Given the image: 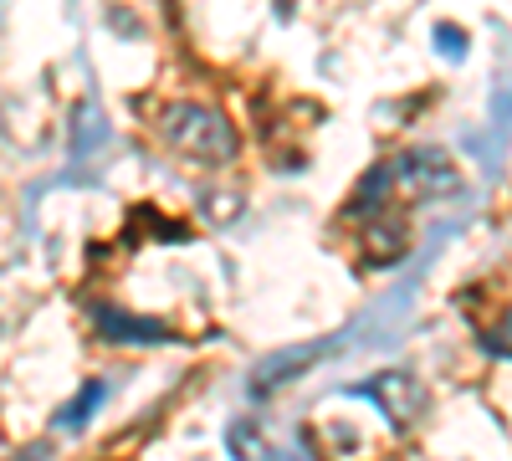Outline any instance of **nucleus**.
Here are the masks:
<instances>
[{
    "label": "nucleus",
    "mask_w": 512,
    "mask_h": 461,
    "mask_svg": "<svg viewBox=\"0 0 512 461\" xmlns=\"http://www.w3.org/2000/svg\"><path fill=\"white\" fill-rule=\"evenodd\" d=\"M159 129H164L169 149L195 159V164H226L241 149L231 118L216 113V108H205V103H169L164 118H159Z\"/></svg>",
    "instance_id": "1"
},
{
    "label": "nucleus",
    "mask_w": 512,
    "mask_h": 461,
    "mask_svg": "<svg viewBox=\"0 0 512 461\" xmlns=\"http://www.w3.org/2000/svg\"><path fill=\"white\" fill-rule=\"evenodd\" d=\"M390 175H395V185L405 190V195H415V200H446V195H456L461 190V175H456V164L441 154V149H410V154H400L395 164H390Z\"/></svg>",
    "instance_id": "2"
},
{
    "label": "nucleus",
    "mask_w": 512,
    "mask_h": 461,
    "mask_svg": "<svg viewBox=\"0 0 512 461\" xmlns=\"http://www.w3.org/2000/svg\"><path fill=\"white\" fill-rule=\"evenodd\" d=\"M364 395H374L379 405H384V415H390L395 426H410L415 415L425 410V395H420V385L410 380V374H379V380H369L364 385Z\"/></svg>",
    "instance_id": "3"
},
{
    "label": "nucleus",
    "mask_w": 512,
    "mask_h": 461,
    "mask_svg": "<svg viewBox=\"0 0 512 461\" xmlns=\"http://www.w3.org/2000/svg\"><path fill=\"white\" fill-rule=\"evenodd\" d=\"M226 446H231V456H236V461H272V446H267V436H256L246 421H241V426H231Z\"/></svg>",
    "instance_id": "4"
},
{
    "label": "nucleus",
    "mask_w": 512,
    "mask_h": 461,
    "mask_svg": "<svg viewBox=\"0 0 512 461\" xmlns=\"http://www.w3.org/2000/svg\"><path fill=\"white\" fill-rule=\"evenodd\" d=\"M98 323H103V333H113V339H164L159 323H128V318H118L113 308H103Z\"/></svg>",
    "instance_id": "5"
},
{
    "label": "nucleus",
    "mask_w": 512,
    "mask_h": 461,
    "mask_svg": "<svg viewBox=\"0 0 512 461\" xmlns=\"http://www.w3.org/2000/svg\"><path fill=\"white\" fill-rule=\"evenodd\" d=\"M482 349L497 359H512V313H502L497 328H482Z\"/></svg>",
    "instance_id": "6"
},
{
    "label": "nucleus",
    "mask_w": 512,
    "mask_h": 461,
    "mask_svg": "<svg viewBox=\"0 0 512 461\" xmlns=\"http://www.w3.org/2000/svg\"><path fill=\"white\" fill-rule=\"evenodd\" d=\"M103 395H108L103 385H88V390H82V400H77V405H72V410L62 415V426H77V421H82V415H88V410H93V405H98Z\"/></svg>",
    "instance_id": "7"
},
{
    "label": "nucleus",
    "mask_w": 512,
    "mask_h": 461,
    "mask_svg": "<svg viewBox=\"0 0 512 461\" xmlns=\"http://www.w3.org/2000/svg\"><path fill=\"white\" fill-rule=\"evenodd\" d=\"M436 41H441V52H451V57L461 52V36H456L451 26H441V31H436Z\"/></svg>",
    "instance_id": "8"
}]
</instances>
